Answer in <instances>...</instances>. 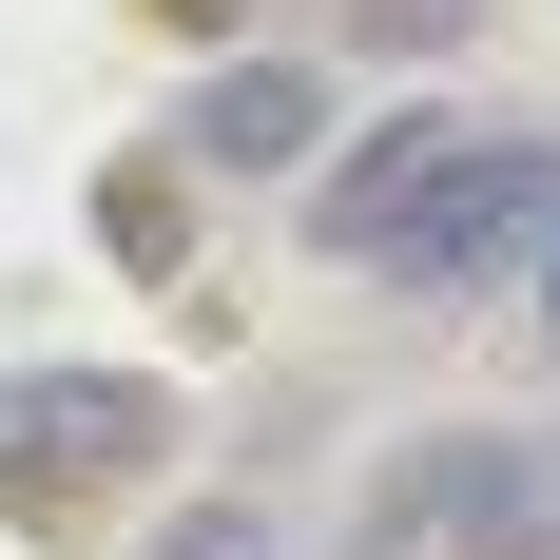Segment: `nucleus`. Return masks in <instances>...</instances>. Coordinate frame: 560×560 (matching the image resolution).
I'll list each match as a JSON object with an SVG mask.
<instances>
[{"label":"nucleus","mask_w":560,"mask_h":560,"mask_svg":"<svg viewBox=\"0 0 560 560\" xmlns=\"http://www.w3.org/2000/svg\"><path fill=\"white\" fill-rule=\"evenodd\" d=\"M174 464V387L155 368H0V503L20 522H97Z\"/></svg>","instance_id":"nucleus-1"},{"label":"nucleus","mask_w":560,"mask_h":560,"mask_svg":"<svg viewBox=\"0 0 560 560\" xmlns=\"http://www.w3.org/2000/svg\"><path fill=\"white\" fill-rule=\"evenodd\" d=\"M368 541H445V560H560V425H445L387 464Z\"/></svg>","instance_id":"nucleus-3"},{"label":"nucleus","mask_w":560,"mask_h":560,"mask_svg":"<svg viewBox=\"0 0 560 560\" xmlns=\"http://www.w3.org/2000/svg\"><path fill=\"white\" fill-rule=\"evenodd\" d=\"M560 252V136H522V116H483L464 136V174L425 194V232L387 252V290H425V310H483L503 271H541Z\"/></svg>","instance_id":"nucleus-2"},{"label":"nucleus","mask_w":560,"mask_h":560,"mask_svg":"<svg viewBox=\"0 0 560 560\" xmlns=\"http://www.w3.org/2000/svg\"><path fill=\"white\" fill-rule=\"evenodd\" d=\"M174 20H232V0H174Z\"/></svg>","instance_id":"nucleus-10"},{"label":"nucleus","mask_w":560,"mask_h":560,"mask_svg":"<svg viewBox=\"0 0 560 560\" xmlns=\"http://www.w3.org/2000/svg\"><path fill=\"white\" fill-rule=\"evenodd\" d=\"M97 252H116V271H174V252H194V194H174V155H116V174H97Z\"/></svg>","instance_id":"nucleus-6"},{"label":"nucleus","mask_w":560,"mask_h":560,"mask_svg":"<svg viewBox=\"0 0 560 560\" xmlns=\"http://www.w3.org/2000/svg\"><path fill=\"white\" fill-rule=\"evenodd\" d=\"M136 560H290V522L252 503V483H194V503H155V541Z\"/></svg>","instance_id":"nucleus-7"},{"label":"nucleus","mask_w":560,"mask_h":560,"mask_svg":"<svg viewBox=\"0 0 560 560\" xmlns=\"http://www.w3.org/2000/svg\"><path fill=\"white\" fill-rule=\"evenodd\" d=\"M445 20H464V0H368V39H445Z\"/></svg>","instance_id":"nucleus-8"},{"label":"nucleus","mask_w":560,"mask_h":560,"mask_svg":"<svg viewBox=\"0 0 560 560\" xmlns=\"http://www.w3.org/2000/svg\"><path fill=\"white\" fill-rule=\"evenodd\" d=\"M329 155V58L310 39H252L174 97V174H310Z\"/></svg>","instance_id":"nucleus-5"},{"label":"nucleus","mask_w":560,"mask_h":560,"mask_svg":"<svg viewBox=\"0 0 560 560\" xmlns=\"http://www.w3.org/2000/svg\"><path fill=\"white\" fill-rule=\"evenodd\" d=\"M464 136H483L464 97H387L368 136H329V155H310V194H290V232H310L329 271H387L406 232H425V194L464 174Z\"/></svg>","instance_id":"nucleus-4"},{"label":"nucleus","mask_w":560,"mask_h":560,"mask_svg":"<svg viewBox=\"0 0 560 560\" xmlns=\"http://www.w3.org/2000/svg\"><path fill=\"white\" fill-rule=\"evenodd\" d=\"M522 290H541V348H560V252H541V271H522Z\"/></svg>","instance_id":"nucleus-9"}]
</instances>
